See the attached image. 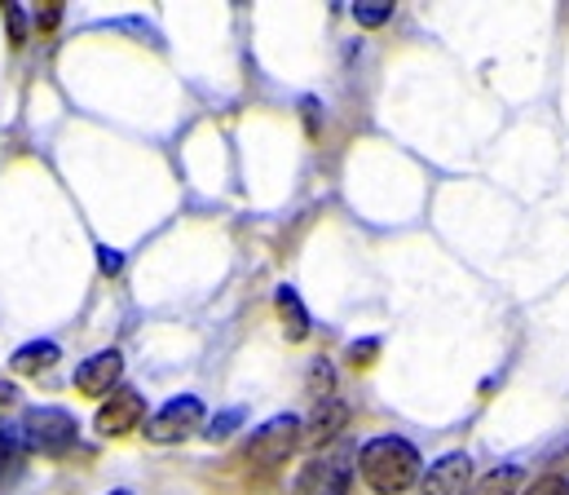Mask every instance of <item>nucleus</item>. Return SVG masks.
Masks as SVG:
<instances>
[{
  "label": "nucleus",
  "instance_id": "20",
  "mask_svg": "<svg viewBox=\"0 0 569 495\" xmlns=\"http://www.w3.org/2000/svg\"><path fill=\"white\" fill-rule=\"evenodd\" d=\"M62 22V4L49 0V4H36V31H53Z\"/></svg>",
  "mask_w": 569,
  "mask_h": 495
},
{
  "label": "nucleus",
  "instance_id": "24",
  "mask_svg": "<svg viewBox=\"0 0 569 495\" xmlns=\"http://www.w3.org/2000/svg\"><path fill=\"white\" fill-rule=\"evenodd\" d=\"M107 495H133V492H107Z\"/></svg>",
  "mask_w": 569,
  "mask_h": 495
},
{
  "label": "nucleus",
  "instance_id": "15",
  "mask_svg": "<svg viewBox=\"0 0 569 495\" xmlns=\"http://www.w3.org/2000/svg\"><path fill=\"white\" fill-rule=\"evenodd\" d=\"M0 9H4V27H9V44H13V49H22V44H27V18H22L27 9H22V4H13V0H9V4H0Z\"/></svg>",
  "mask_w": 569,
  "mask_h": 495
},
{
  "label": "nucleus",
  "instance_id": "7",
  "mask_svg": "<svg viewBox=\"0 0 569 495\" xmlns=\"http://www.w3.org/2000/svg\"><path fill=\"white\" fill-rule=\"evenodd\" d=\"M472 487V461L468 452H446L428 465L411 495H463Z\"/></svg>",
  "mask_w": 569,
  "mask_h": 495
},
{
  "label": "nucleus",
  "instance_id": "19",
  "mask_svg": "<svg viewBox=\"0 0 569 495\" xmlns=\"http://www.w3.org/2000/svg\"><path fill=\"white\" fill-rule=\"evenodd\" d=\"M376 354H380V340H353V345H349V363H353V367H371Z\"/></svg>",
  "mask_w": 569,
  "mask_h": 495
},
{
  "label": "nucleus",
  "instance_id": "14",
  "mask_svg": "<svg viewBox=\"0 0 569 495\" xmlns=\"http://www.w3.org/2000/svg\"><path fill=\"white\" fill-rule=\"evenodd\" d=\"M349 483H353V474H349V461H345V456H340V461H327L322 495H349Z\"/></svg>",
  "mask_w": 569,
  "mask_h": 495
},
{
  "label": "nucleus",
  "instance_id": "11",
  "mask_svg": "<svg viewBox=\"0 0 569 495\" xmlns=\"http://www.w3.org/2000/svg\"><path fill=\"white\" fill-rule=\"evenodd\" d=\"M305 398H309V407H322V403H331V398H340L336 394V367H331V358H313L309 363V372H305Z\"/></svg>",
  "mask_w": 569,
  "mask_h": 495
},
{
  "label": "nucleus",
  "instance_id": "1",
  "mask_svg": "<svg viewBox=\"0 0 569 495\" xmlns=\"http://www.w3.org/2000/svg\"><path fill=\"white\" fill-rule=\"evenodd\" d=\"M358 474L376 495H411L425 474V461H420L416 443H407L402 434H380V438L362 443Z\"/></svg>",
  "mask_w": 569,
  "mask_h": 495
},
{
  "label": "nucleus",
  "instance_id": "12",
  "mask_svg": "<svg viewBox=\"0 0 569 495\" xmlns=\"http://www.w3.org/2000/svg\"><path fill=\"white\" fill-rule=\"evenodd\" d=\"M393 0H358L353 4V18H358V27H385L389 18H393Z\"/></svg>",
  "mask_w": 569,
  "mask_h": 495
},
{
  "label": "nucleus",
  "instance_id": "21",
  "mask_svg": "<svg viewBox=\"0 0 569 495\" xmlns=\"http://www.w3.org/2000/svg\"><path fill=\"white\" fill-rule=\"evenodd\" d=\"M98 266H102V275H120V270H124V253H116V248H98Z\"/></svg>",
  "mask_w": 569,
  "mask_h": 495
},
{
  "label": "nucleus",
  "instance_id": "5",
  "mask_svg": "<svg viewBox=\"0 0 569 495\" xmlns=\"http://www.w3.org/2000/svg\"><path fill=\"white\" fill-rule=\"evenodd\" d=\"M146 425V398L138 389H116L111 398H102V407H98V416H93V429L102 434V438H129L133 429H142Z\"/></svg>",
  "mask_w": 569,
  "mask_h": 495
},
{
  "label": "nucleus",
  "instance_id": "18",
  "mask_svg": "<svg viewBox=\"0 0 569 495\" xmlns=\"http://www.w3.org/2000/svg\"><path fill=\"white\" fill-rule=\"evenodd\" d=\"M521 495H569V478H561V474H543V478H535Z\"/></svg>",
  "mask_w": 569,
  "mask_h": 495
},
{
  "label": "nucleus",
  "instance_id": "16",
  "mask_svg": "<svg viewBox=\"0 0 569 495\" xmlns=\"http://www.w3.org/2000/svg\"><path fill=\"white\" fill-rule=\"evenodd\" d=\"M322 478H327V465L322 461L305 465V474L296 478V495H322Z\"/></svg>",
  "mask_w": 569,
  "mask_h": 495
},
{
  "label": "nucleus",
  "instance_id": "23",
  "mask_svg": "<svg viewBox=\"0 0 569 495\" xmlns=\"http://www.w3.org/2000/svg\"><path fill=\"white\" fill-rule=\"evenodd\" d=\"M13 398H18V389H13V385H9V380H0V407H9V403H13Z\"/></svg>",
  "mask_w": 569,
  "mask_h": 495
},
{
  "label": "nucleus",
  "instance_id": "22",
  "mask_svg": "<svg viewBox=\"0 0 569 495\" xmlns=\"http://www.w3.org/2000/svg\"><path fill=\"white\" fill-rule=\"evenodd\" d=\"M13 447H18V438H13V429H4V425H0V469H4L9 461H13Z\"/></svg>",
  "mask_w": 569,
  "mask_h": 495
},
{
  "label": "nucleus",
  "instance_id": "8",
  "mask_svg": "<svg viewBox=\"0 0 569 495\" xmlns=\"http://www.w3.org/2000/svg\"><path fill=\"white\" fill-rule=\"evenodd\" d=\"M345 425H349V407H345L340 398L313 407L309 420H305V447H327V443H336V438L345 434Z\"/></svg>",
  "mask_w": 569,
  "mask_h": 495
},
{
  "label": "nucleus",
  "instance_id": "9",
  "mask_svg": "<svg viewBox=\"0 0 569 495\" xmlns=\"http://www.w3.org/2000/svg\"><path fill=\"white\" fill-rule=\"evenodd\" d=\"M53 363H62L58 340H27V345H18V349L9 354V372H13V376H40V372H49Z\"/></svg>",
  "mask_w": 569,
  "mask_h": 495
},
{
  "label": "nucleus",
  "instance_id": "17",
  "mask_svg": "<svg viewBox=\"0 0 569 495\" xmlns=\"http://www.w3.org/2000/svg\"><path fill=\"white\" fill-rule=\"evenodd\" d=\"M239 425H243V412H239V407H234V412H221V416H212L208 438H212V443H221V438H230Z\"/></svg>",
  "mask_w": 569,
  "mask_h": 495
},
{
  "label": "nucleus",
  "instance_id": "3",
  "mask_svg": "<svg viewBox=\"0 0 569 495\" xmlns=\"http://www.w3.org/2000/svg\"><path fill=\"white\" fill-rule=\"evenodd\" d=\"M305 443V420L300 416H270L266 425H257L252 429V438H248V461L257 465V469H279L287 465L291 456H296V447Z\"/></svg>",
  "mask_w": 569,
  "mask_h": 495
},
{
  "label": "nucleus",
  "instance_id": "6",
  "mask_svg": "<svg viewBox=\"0 0 569 495\" xmlns=\"http://www.w3.org/2000/svg\"><path fill=\"white\" fill-rule=\"evenodd\" d=\"M120 376H124V354H120V349H98V354H89L84 363H76L71 385H76V394H84V398H111L116 385H120Z\"/></svg>",
  "mask_w": 569,
  "mask_h": 495
},
{
  "label": "nucleus",
  "instance_id": "13",
  "mask_svg": "<svg viewBox=\"0 0 569 495\" xmlns=\"http://www.w3.org/2000/svg\"><path fill=\"white\" fill-rule=\"evenodd\" d=\"M463 495H517V469H495V474H486L481 483H472Z\"/></svg>",
  "mask_w": 569,
  "mask_h": 495
},
{
  "label": "nucleus",
  "instance_id": "2",
  "mask_svg": "<svg viewBox=\"0 0 569 495\" xmlns=\"http://www.w3.org/2000/svg\"><path fill=\"white\" fill-rule=\"evenodd\" d=\"M18 438L22 447H31L36 456H67L80 438V420L67 412V407H27L22 412V425H18Z\"/></svg>",
  "mask_w": 569,
  "mask_h": 495
},
{
  "label": "nucleus",
  "instance_id": "4",
  "mask_svg": "<svg viewBox=\"0 0 569 495\" xmlns=\"http://www.w3.org/2000/svg\"><path fill=\"white\" fill-rule=\"evenodd\" d=\"M199 425H203V403H199L194 394H177V398H168L154 416H146V438H150V443H181V438H190Z\"/></svg>",
  "mask_w": 569,
  "mask_h": 495
},
{
  "label": "nucleus",
  "instance_id": "10",
  "mask_svg": "<svg viewBox=\"0 0 569 495\" xmlns=\"http://www.w3.org/2000/svg\"><path fill=\"white\" fill-rule=\"evenodd\" d=\"M274 310H279V324H283L287 340H305L309 336V310H305V301H300V293L291 288V284H283L279 293H274Z\"/></svg>",
  "mask_w": 569,
  "mask_h": 495
}]
</instances>
